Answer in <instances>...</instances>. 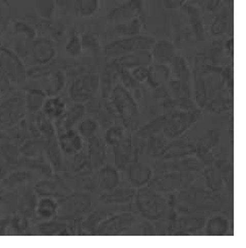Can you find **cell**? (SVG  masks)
Here are the masks:
<instances>
[{
	"mask_svg": "<svg viewBox=\"0 0 246 248\" xmlns=\"http://www.w3.org/2000/svg\"><path fill=\"white\" fill-rule=\"evenodd\" d=\"M112 106L118 113L123 125L130 131L136 130L139 121V113L137 102L129 92L122 86H116L111 91Z\"/></svg>",
	"mask_w": 246,
	"mask_h": 248,
	"instance_id": "1",
	"label": "cell"
},
{
	"mask_svg": "<svg viewBox=\"0 0 246 248\" xmlns=\"http://www.w3.org/2000/svg\"><path fill=\"white\" fill-rule=\"evenodd\" d=\"M138 210L149 220H159L167 212V202L156 190L140 188L135 195Z\"/></svg>",
	"mask_w": 246,
	"mask_h": 248,
	"instance_id": "2",
	"label": "cell"
},
{
	"mask_svg": "<svg viewBox=\"0 0 246 248\" xmlns=\"http://www.w3.org/2000/svg\"><path fill=\"white\" fill-rule=\"evenodd\" d=\"M92 205V198L88 193L76 192L66 195L57 203L56 217L59 220H75L83 216Z\"/></svg>",
	"mask_w": 246,
	"mask_h": 248,
	"instance_id": "3",
	"label": "cell"
},
{
	"mask_svg": "<svg viewBox=\"0 0 246 248\" xmlns=\"http://www.w3.org/2000/svg\"><path fill=\"white\" fill-rule=\"evenodd\" d=\"M155 44V40L150 37L131 36L110 43L104 49V52L110 57H120L126 54L138 52V51H150Z\"/></svg>",
	"mask_w": 246,
	"mask_h": 248,
	"instance_id": "4",
	"label": "cell"
},
{
	"mask_svg": "<svg viewBox=\"0 0 246 248\" xmlns=\"http://www.w3.org/2000/svg\"><path fill=\"white\" fill-rule=\"evenodd\" d=\"M100 88V78L97 75L89 74L77 78L71 84L68 94L70 99L77 104H84L93 99Z\"/></svg>",
	"mask_w": 246,
	"mask_h": 248,
	"instance_id": "5",
	"label": "cell"
},
{
	"mask_svg": "<svg viewBox=\"0 0 246 248\" xmlns=\"http://www.w3.org/2000/svg\"><path fill=\"white\" fill-rule=\"evenodd\" d=\"M199 118V113L181 111L174 113L167 120L164 125L163 131L166 137L175 139L183 134Z\"/></svg>",
	"mask_w": 246,
	"mask_h": 248,
	"instance_id": "6",
	"label": "cell"
},
{
	"mask_svg": "<svg viewBox=\"0 0 246 248\" xmlns=\"http://www.w3.org/2000/svg\"><path fill=\"white\" fill-rule=\"evenodd\" d=\"M0 69L8 79L16 84H22L26 79V69L23 63L8 50L0 51Z\"/></svg>",
	"mask_w": 246,
	"mask_h": 248,
	"instance_id": "7",
	"label": "cell"
},
{
	"mask_svg": "<svg viewBox=\"0 0 246 248\" xmlns=\"http://www.w3.org/2000/svg\"><path fill=\"white\" fill-rule=\"evenodd\" d=\"M135 223L130 214H119L102 221L95 231L96 235H118L128 230Z\"/></svg>",
	"mask_w": 246,
	"mask_h": 248,
	"instance_id": "8",
	"label": "cell"
},
{
	"mask_svg": "<svg viewBox=\"0 0 246 248\" xmlns=\"http://www.w3.org/2000/svg\"><path fill=\"white\" fill-rule=\"evenodd\" d=\"M190 180L191 175L187 173H170L164 175V176L152 178L149 184L150 188L154 190L168 192L183 187L184 185L189 183Z\"/></svg>",
	"mask_w": 246,
	"mask_h": 248,
	"instance_id": "9",
	"label": "cell"
},
{
	"mask_svg": "<svg viewBox=\"0 0 246 248\" xmlns=\"http://www.w3.org/2000/svg\"><path fill=\"white\" fill-rule=\"evenodd\" d=\"M87 156L93 169H100L104 166L107 157V148L105 140L97 136L88 139Z\"/></svg>",
	"mask_w": 246,
	"mask_h": 248,
	"instance_id": "10",
	"label": "cell"
},
{
	"mask_svg": "<svg viewBox=\"0 0 246 248\" xmlns=\"http://www.w3.org/2000/svg\"><path fill=\"white\" fill-rule=\"evenodd\" d=\"M127 178L133 187H143L153 178V170L147 164L133 161L127 166Z\"/></svg>",
	"mask_w": 246,
	"mask_h": 248,
	"instance_id": "11",
	"label": "cell"
},
{
	"mask_svg": "<svg viewBox=\"0 0 246 248\" xmlns=\"http://www.w3.org/2000/svg\"><path fill=\"white\" fill-rule=\"evenodd\" d=\"M57 142L61 152L67 155H75L81 151L84 147L83 138L80 137V134L77 130L73 128L61 131L59 133Z\"/></svg>",
	"mask_w": 246,
	"mask_h": 248,
	"instance_id": "12",
	"label": "cell"
},
{
	"mask_svg": "<svg viewBox=\"0 0 246 248\" xmlns=\"http://www.w3.org/2000/svg\"><path fill=\"white\" fill-rule=\"evenodd\" d=\"M25 101L22 99L16 98L8 101L0 111V116L2 118L1 121L5 124H14L19 121L25 115Z\"/></svg>",
	"mask_w": 246,
	"mask_h": 248,
	"instance_id": "13",
	"label": "cell"
},
{
	"mask_svg": "<svg viewBox=\"0 0 246 248\" xmlns=\"http://www.w3.org/2000/svg\"><path fill=\"white\" fill-rule=\"evenodd\" d=\"M153 61L150 51H138V52L130 53L117 57L115 64L118 68H130L137 66H149Z\"/></svg>",
	"mask_w": 246,
	"mask_h": 248,
	"instance_id": "14",
	"label": "cell"
},
{
	"mask_svg": "<svg viewBox=\"0 0 246 248\" xmlns=\"http://www.w3.org/2000/svg\"><path fill=\"white\" fill-rule=\"evenodd\" d=\"M114 149V163L116 169L124 170L131 163V158L133 156L132 150V140L131 138L126 137L122 140L117 146L113 147Z\"/></svg>",
	"mask_w": 246,
	"mask_h": 248,
	"instance_id": "15",
	"label": "cell"
},
{
	"mask_svg": "<svg viewBox=\"0 0 246 248\" xmlns=\"http://www.w3.org/2000/svg\"><path fill=\"white\" fill-rule=\"evenodd\" d=\"M140 2L138 0H131L129 3L113 10L109 15V19L115 24H123L136 18L140 10Z\"/></svg>",
	"mask_w": 246,
	"mask_h": 248,
	"instance_id": "16",
	"label": "cell"
},
{
	"mask_svg": "<svg viewBox=\"0 0 246 248\" xmlns=\"http://www.w3.org/2000/svg\"><path fill=\"white\" fill-rule=\"evenodd\" d=\"M151 54L157 63L167 64L175 57V48L170 41L161 40L153 45Z\"/></svg>",
	"mask_w": 246,
	"mask_h": 248,
	"instance_id": "17",
	"label": "cell"
},
{
	"mask_svg": "<svg viewBox=\"0 0 246 248\" xmlns=\"http://www.w3.org/2000/svg\"><path fill=\"white\" fill-rule=\"evenodd\" d=\"M85 112L86 107L83 104H77V103H76L68 111H65L62 116L57 119V128L60 130V132L73 128L75 124L79 119L83 118Z\"/></svg>",
	"mask_w": 246,
	"mask_h": 248,
	"instance_id": "18",
	"label": "cell"
},
{
	"mask_svg": "<svg viewBox=\"0 0 246 248\" xmlns=\"http://www.w3.org/2000/svg\"><path fill=\"white\" fill-rule=\"evenodd\" d=\"M98 179L100 187L106 192H110L117 188L120 183L119 170L112 166L102 167L100 168Z\"/></svg>",
	"mask_w": 246,
	"mask_h": 248,
	"instance_id": "19",
	"label": "cell"
},
{
	"mask_svg": "<svg viewBox=\"0 0 246 248\" xmlns=\"http://www.w3.org/2000/svg\"><path fill=\"white\" fill-rule=\"evenodd\" d=\"M170 68L167 66V64L157 63L151 65L148 71V78L149 84L153 88H158L163 86L165 82L168 81L170 78Z\"/></svg>",
	"mask_w": 246,
	"mask_h": 248,
	"instance_id": "20",
	"label": "cell"
},
{
	"mask_svg": "<svg viewBox=\"0 0 246 248\" xmlns=\"http://www.w3.org/2000/svg\"><path fill=\"white\" fill-rule=\"evenodd\" d=\"M55 49L51 42L47 40H40L35 43L33 55L35 60L40 64H46L55 56Z\"/></svg>",
	"mask_w": 246,
	"mask_h": 248,
	"instance_id": "21",
	"label": "cell"
},
{
	"mask_svg": "<svg viewBox=\"0 0 246 248\" xmlns=\"http://www.w3.org/2000/svg\"><path fill=\"white\" fill-rule=\"evenodd\" d=\"M136 189L125 187V188H115L110 192L101 196V201L105 203H125L131 202L135 199Z\"/></svg>",
	"mask_w": 246,
	"mask_h": 248,
	"instance_id": "22",
	"label": "cell"
},
{
	"mask_svg": "<svg viewBox=\"0 0 246 248\" xmlns=\"http://www.w3.org/2000/svg\"><path fill=\"white\" fill-rule=\"evenodd\" d=\"M44 114L50 119H58L66 111V103L59 97L47 98L43 105Z\"/></svg>",
	"mask_w": 246,
	"mask_h": 248,
	"instance_id": "23",
	"label": "cell"
},
{
	"mask_svg": "<svg viewBox=\"0 0 246 248\" xmlns=\"http://www.w3.org/2000/svg\"><path fill=\"white\" fill-rule=\"evenodd\" d=\"M36 190L39 194L45 196H61L68 194L69 189L64 184L58 181H43L37 185Z\"/></svg>",
	"mask_w": 246,
	"mask_h": 248,
	"instance_id": "24",
	"label": "cell"
},
{
	"mask_svg": "<svg viewBox=\"0 0 246 248\" xmlns=\"http://www.w3.org/2000/svg\"><path fill=\"white\" fill-rule=\"evenodd\" d=\"M46 99L47 95L43 90L31 89L27 93V97L25 101L26 108L30 112H38L43 107Z\"/></svg>",
	"mask_w": 246,
	"mask_h": 248,
	"instance_id": "25",
	"label": "cell"
},
{
	"mask_svg": "<svg viewBox=\"0 0 246 248\" xmlns=\"http://www.w3.org/2000/svg\"><path fill=\"white\" fill-rule=\"evenodd\" d=\"M36 212L39 218L43 220L52 219L56 216L57 212V202L51 198V196H45L40 200L36 206Z\"/></svg>",
	"mask_w": 246,
	"mask_h": 248,
	"instance_id": "26",
	"label": "cell"
},
{
	"mask_svg": "<svg viewBox=\"0 0 246 248\" xmlns=\"http://www.w3.org/2000/svg\"><path fill=\"white\" fill-rule=\"evenodd\" d=\"M229 229L228 221L223 217H214L206 225V233L210 236L226 235Z\"/></svg>",
	"mask_w": 246,
	"mask_h": 248,
	"instance_id": "27",
	"label": "cell"
},
{
	"mask_svg": "<svg viewBox=\"0 0 246 248\" xmlns=\"http://www.w3.org/2000/svg\"><path fill=\"white\" fill-rule=\"evenodd\" d=\"M196 152V148L189 143H172L171 146L166 147L165 151H164L162 156L164 158H175V157H180L184 156V155L187 154H192Z\"/></svg>",
	"mask_w": 246,
	"mask_h": 248,
	"instance_id": "28",
	"label": "cell"
},
{
	"mask_svg": "<svg viewBox=\"0 0 246 248\" xmlns=\"http://www.w3.org/2000/svg\"><path fill=\"white\" fill-rule=\"evenodd\" d=\"M70 167L73 172L77 174H88L93 169L91 166L87 154L81 151L75 154V157L73 159V162H71Z\"/></svg>",
	"mask_w": 246,
	"mask_h": 248,
	"instance_id": "29",
	"label": "cell"
},
{
	"mask_svg": "<svg viewBox=\"0 0 246 248\" xmlns=\"http://www.w3.org/2000/svg\"><path fill=\"white\" fill-rule=\"evenodd\" d=\"M64 87V76L61 72H57L54 74L50 78L47 79L45 90L47 96H54L61 91Z\"/></svg>",
	"mask_w": 246,
	"mask_h": 248,
	"instance_id": "30",
	"label": "cell"
},
{
	"mask_svg": "<svg viewBox=\"0 0 246 248\" xmlns=\"http://www.w3.org/2000/svg\"><path fill=\"white\" fill-rule=\"evenodd\" d=\"M106 218H107L106 213L102 212V211L94 212L93 214H91L89 216V218L83 224H81V227H83L85 233L95 234L97 227L100 225V223L102 221L105 220Z\"/></svg>",
	"mask_w": 246,
	"mask_h": 248,
	"instance_id": "31",
	"label": "cell"
},
{
	"mask_svg": "<svg viewBox=\"0 0 246 248\" xmlns=\"http://www.w3.org/2000/svg\"><path fill=\"white\" fill-rule=\"evenodd\" d=\"M167 118L166 117H159L155 119L154 121L150 122L149 124L145 127H142L141 129L138 130V134L140 138H150L152 136H155L156 133L161 131L164 128V125H165Z\"/></svg>",
	"mask_w": 246,
	"mask_h": 248,
	"instance_id": "32",
	"label": "cell"
},
{
	"mask_svg": "<svg viewBox=\"0 0 246 248\" xmlns=\"http://www.w3.org/2000/svg\"><path fill=\"white\" fill-rule=\"evenodd\" d=\"M39 231L43 235H69L66 225L58 222H49L40 225Z\"/></svg>",
	"mask_w": 246,
	"mask_h": 248,
	"instance_id": "33",
	"label": "cell"
},
{
	"mask_svg": "<svg viewBox=\"0 0 246 248\" xmlns=\"http://www.w3.org/2000/svg\"><path fill=\"white\" fill-rule=\"evenodd\" d=\"M172 62L174 66V71H175V75L178 78V80L189 85L190 71L186 65V62L183 60V58L176 57V56L174 57Z\"/></svg>",
	"mask_w": 246,
	"mask_h": 248,
	"instance_id": "34",
	"label": "cell"
},
{
	"mask_svg": "<svg viewBox=\"0 0 246 248\" xmlns=\"http://www.w3.org/2000/svg\"><path fill=\"white\" fill-rule=\"evenodd\" d=\"M99 129L98 122L93 119H86L83 120L77 127V132L80 134L81 138L84 139H90L92 137L96 136V133Z\"/></svg>",
	"mask_w": 246,
	"mask_h": 248,
	"instance_id": "35",
	"label": "cell"
},
{
	"mask_svg": "<svg viewBox=\"0 0 246 248\" xmlns=\"http://www.w3.org/2000/svg\"><path fill=\"white\" fill-rule=\"evenodd\" d=\"M165 149H166V143L162 139L157 138L156 136L150 137V140L148 142V149H147L148 155L154 157H161Z\"/></svg>",
	"mask_w": 246,
	"mask_h": 248,
	"instance_id": "36",
	"label": "cell"
},
{
	"mask_svg": "<svg viewBox=\"0 0 246 248\" xmlns=\"http://www.w3.org/2000/svg\"><path fill=\"white\" fill-rule=\"evenodd\" d=\"M123 139H124V132H123V129L118 126H114L110 127L106 130L103 140H105L106 144H109L111 147H115L122 141Z\"/></svg>",
	"mask_w": 246,
	"mask_h": 248,
	"instance_id": "37",
	"label": "cell"
},
{
	"mask_svg": "<svg viewBox=\"0 0 246 248\" xmlns=\"http://www.w3.org/2000/svg\"><path fill=\"white\" fill-rule=\"evenodd\" d=\"M118 32L123 35H128V36H135L138 35L140 32L141 29V23L140 20L137 17L133 18L129 22L119 24L118 25Z\"/></svg>",
	"mask_w": 246,
	"mask_h": 248,
	"instance_id": "38",
	"label": "cell"
},
{
	"mask_svg": "<svg viewBox=\"0 0 246 248\" xmlns=\"http://www.w3.org/2000/svg\"><path fill=\"white\" fill-rule=\"evenodd\" d=\"M100 0H79L78 14L81 16H92L97 13Z\"/></svg>",
	"mask_w": 246,
	"mask_h": 248,
	"instance_id": "39",
	"label": "cell"
},
{
	"mask_svg": "<svg viewBox=\"0 0 246 248\" xmlns=\"http://www.w3.org/2000/svg\"><path fill=\"white\" fill-rule=\"evenodd\" d=\"M48 156L50 161L53 163L56 170L61 168V150L58 146V142L54 140H51L48 144Z\"/></svg>",
	"mask_w": 246,
	"mask_h": 248,
	"instance_id": "40",
	"label": "cell"
},
{
	"mask_svg": "<svg viewBox=\"0 0 246 248\" xmlns=\"http://www.w3.org/2000/svg\"><path fill=\"white\" fill-rule=\"evenodd\" d=\"M202 224H203V221L197 218H183V219H180L176 224V230L182 231V232L194 231L199 229Z\"/></svg>",
	"mask_w": 246,
	"mask_h": 248,
	"instance_id": "41",
	"label": "cell"
},
{
	"mask_svg": "<svg viewBox=\"0 0 246 248\" xmlns=\"http://www.w3.org/2000/svg\"><path fill=\"white\" fill-rule=\"evenodd\" d=\"M66 52L70 56H78L81 53V49H83V44H81V40L78 36L75 35L70 38L68 43L65 47Z\"/></svg>",
	"mask_w": 246,
	"mask_h": 248,
	"instance_id": "42",
	"label": "cell"
},
{
	"mask_svg": "<svg viewBox=\"0 0 246 248\" xmlns=\"http://www.w3.org/2000/svg\"><path fill=\"white\" fill-rule=\"evenodd\" d=\"M148 71H149L148 66L140 65V66H137L133 68L130 75H131L132 78L135 79L137 82H143V81H146L148 78Z\"/></svg>",
	"mask_w": 246,
	"mask_h": 248,
	"instance_id": "43",
	"label": "cell"
},
{
	"mask_svg": "<svg viewBox=\"0 0 246 248\" xmlns=\"http://www.w3.org/2000/svg\"><path fill=\"white\" fill-rule=\"evenodd\" d=\"M14 223V228H15L18 231H24L25 228H27V221L24 218H20V217H15L13 221Z\"/></svg>",
	"mask_w": 246,
	"mask_h": 248,
	"instance_id": "44",
	"label": "cell"
},
{
	"mask_svg": "<svg viewBox=\"0 0 246 248\" xmlns=\"http://www.w3.org/2000/svg\"><path fill=\"white\" fill-rule=\"evenodd\" d=\"M8 85V78L3 74H0V94L7 91Z\"/></svg>",
	"mask_w": 246,
	"mask_h": 248,
	"instance_id": "45",
	"label": "cell"
},
{
	"mask_svg": "<svg viewBox=\"0 0 246 248\" xmlns=\"http://www.w3.org/2000/svg\"><path fill=\"white\" fill-rule=\"evenodd\" d=\"M6 225H7L6 221H0V235H3L4 230H2V228L6 229Z\"/></svg>",
	"mask_w": 246,
	"mask_h": 248,
	"instance_id": "46",
	"label": "cell"
}]
</instances>
